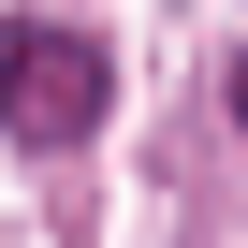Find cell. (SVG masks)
Instances as JSON below:
<instances>
[{
  "mask_svg": "<svg viewBox=\"0 0 248 248\" xmlns=\"http://www.w3.org/2000/svg\"><path fill=\"white\" fill-rule=\"evenodd\" d=\"M102 102H117V73H102L88 30H59V15H15V30H0V132H15L30 161L88 146V132H102Z\"/></svg>",
  "mask_w": 248,
  "mask_h": 248,
  "instance_id": "obj_1",
  "label": "cell"
}]
</instances>
